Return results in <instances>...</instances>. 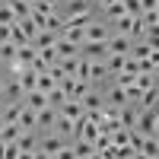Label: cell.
<instances>
[{
	"instance_id": "cell-36",
	"label": "cell",
	"mask_w": 159,
	"mask_h": 159,
	"mask_svg": "<svg viewBox=\"0 0 159 159\" xmlns=\"http://www.w3.org/2000/svg\"><path fill=\"white\" fill-rule=\"evenodd\" d=\"M3 105H7V102H3V99H0V111H3Z\"/></svg>"
},
{
	"instance_id": "cell-31",
	"label": "cell",
	"mask_w": 159,
	"mask_h": 159,
	"mask_svg": "<svg viewBox=\"0 0 159 159\" xmlns=\"http://www.w3.org/2000/svg\"><path fill=\"white\" fill-rule=\"evenodd\" d=\"M140 10H143V13H153V10H159V0H140Z\"/></svg>"
},
{
	"instance_id": "cell-30",
	"label": "cell",
	"mask_w": 159,
	"mask_h": 159,
	"mask_svg": "<svg viewBox=\"0 0 159 159\" xmlns=\"http://www.w3.org/2000/svg\"><path fill=\"white\" fill-rule=\"evenodd\" d=\"M0 159H19V147H16V143H3V153H0Z\"/></svg>"
},
{
	"instance_id": "cell-12",
	"label": "cell",
	"mask_w": 159,
	"mask_h": 159,
	"mask_svg": "<svg viewBox=\"0 0 159 159\" xmlns=\"http://www.w3.org/2000/svg\"><path fill=\"white\" fill-rule=\"evenodd\" d=\"M102 99H105V105H115V108H121V105H127L124 102V89L121 86H108V92H102Z\"/></svg>"
},
{
	"instance_id": "cell-21",
	"label": "cell",
	"mask_w": 159,
	"mask_h": 159,
	"mask_svg": "<svg viewBox=\"0 0 159 159\" xmlns=\"http://www.w3.org/2000/svg\"><path fill=\"white\" fill-rule=\"evenodd\" d=\"M102 13H105V16H108V22H115L118 16H124V3H121V0H111V3L105 7Z\"/></svg>"
},
{
	"instance_id": "cell-18",
	"label": "cell",
	"mask_w": 159,
	"mask_h": 159,
	"mask_svg": "<svg viewBox=\"0 0 159 159\" xmlns=\"http://www.w3.org/2000/svg\"><path fill=\"white\" fill-rule=\"evenodd\" d=\"M140 153L147 156V159L159 156V137H143V147H140Z\"/></svg>"
},
{
	"instance_id": "cell-35",
	"label": "cell",
	"mask_w": 159,
	"mask_h": 159,
	"mask_svg": "<svg viewBox=\"0 0 159 159\" xmlns=\"http://www.w3.org/2000/svg\"><path fill=\"white\" fill-rule=\"evenodd\" d=\"M0 92H3V76H0ZM0 99H3V96H0Z\"/></svg>"
},
{
	"instance_id": "cell-26",
	"label": "cell",
	"mask_w": 159,
	"mask_h": 159,
	"mask_svg": "<svg viewBox=\"0 0 159 159\" xmlns=\"http://www.w3.org/2000/svg\"><path fill=\"white\" fill-rule=\"evenodd\" d=\"M156 99H159L156 86H153V89H143V99H140V105H143V108H156Z\"/></svg>"
},
{
	"instance_id": "cell-3",
	"label": "cell",
	"mask_w": 159,
	"mask_h": 159,
	"mask_svg": "<svg viewBox=\"0 0 159 159\" xmlns=\"http://www.w3.org/2000/svg\"><path fill=\"white\" fill-rule=\"evenodd\" d=\"M54 121H57V108H51V105H45V108L35 111V127H38V134H48V130L54 127Z\"/></svg>"
},
{
	"instance_id": "cell-16",
	"label": "cell",
	"mask_w": 159,
	"mask_h": 159,
	"mask_svg": "<svg viewBox=\"0 0 159 159\" xmlns=\"http://www.w3.org/2000/svg\"><path fill=\"white\" fill-rule=\"evenodd\" d=\"M124 57H127V54H108V57H105V67H108L111 76H118V73L124 70Z\"/></svg>"
},
{
	"instance_id": "cell-14",
	"label": "cell",
	"mask_w": 159,
	"mask_h": 159,
	"mask_svg": "<svg viewBox=\"0 0 159 159\" xmlns=\"http://www.w3.org/2000/svg\"><path fill=\"white\" fill-rule=\"evenodd\" d=\"M3 3H10V10H13V16H16V19L32 16V3H29V0H3Z\"/></svg>"
},
{
	"instance_id": "cell-37",
	"label": "cell",
	"mask_w": 159,
	"mask_h": 159,
	"mask_svg": "<svg viewBox=\"0 0 159 159\" xmlns=\"http://www.w3.org/2000/svg\"><path fill=\"white\" fill-rule=\"evenodd\" d=\"M61 3H64V0H61Z\"/></svg>"
},
{
	"instance_id": "cell-9",
	"label": "cell",
	"mask_w": 159,
	"mask_h": 159,
	"mask_svg": "<svg viewBox=\"0 0 159 159\" xmlns=\"http://www.w3.org/2000/svg\"><path fill=\"white\" fill-rule=\"evenodd\" d=\"M80 105H83V111L89 115V111H99L102 105H105V99H102V92H99V89H89L86 96L80 99Z\"/></svg>"
},
{
	"instance_id": "cell-33",
	"label": "cell",
	"mask_w": 159,
	"mask_h": 159,
	"mask_svg": "<svg viewBox=\"0 0 159 159\" xmlns=\"http://www.w3.org/2000/svg\"><path fill=\"white\" fill-rule=\"evenodd\" d=\"M89 159H105V156H102V153H92V156H89Z\"/></svg>"
},
{
	"instance_id": "cell-11",
	"label": "cell",
	"mask_w": 159,
	"mask_h": 159,
	"mask_svg": "<svg viewBox=\"0 0 159 159\" xmlns=\"http://www.w3.org/2000/svg\"><path fill=\"white\" fill-rule=\"evenodd\" d=\"M54 42H57V32L38 29V35L32 38V48H35V51H42V48H54Z\"/></svg>"
},
{
	"instance_id": "cell-22",
	"label": "cell",
	"mask_w": 159,
	"mask_h": 159,
	"mask_svg": "<svg viewBox=\"0 0 159 159\" xmlns=\"http://www.w3.org/2000/svg\"><path fill=\"white\" fill-rule=\"evenodd\" d=\"M19 124H3V127H0V140H3V143H13V140H16L19 137Z\"/></svg>"
},
{
	"instance_id": "cell-8",
	"label": "cell",
	"mask_w": 159,
	"mask_h": 159,
	"mask_svg": "<svg viewBox=\"0 0 159 159\" xmlns=\"http://www.w3.org/2000/svg\"><path fill=\"white\" fill-rule=\"evenodd\" d=\"M0 96H3V102H22V86H19V80H3V92H0Z\"/></svg>"
},
{
	"instance_id": "cell-4",
	"label": "cell",
	"mask_w": 159,
	"mask_h": 159,
	"mask_svg": "<svg viewBox=\"0 0 159 159\" xmlns=\"http://www.w3.org/2000/svg\"><path fill=\"white\" fill-rule=\"evenodd\" d=\"M80 54L89 57V61H105L108 57V45L105 42H83L80 45Z\"/></svg>"
},
{
	"instance_id": "cell-25",
	"label": "cell",
	"mask_w": 159,
	"mask_h": 159,
	"mask_svg": "<svg viewBox=\"0 0 159 159\" xmlns=\"http://www.w3.org/2000/svg\"><path fill=\"white\" fill-rule=\"evenodd\" d=\"M76 57H80V54H76ZM76 57H61V61H57V67L64 70V76H73V73H76Z\"/></svg>"
},
{
	"instance_id": "cell-28",
	"label": "cell",
	"mask_w": 159,
	"mask_h": 159,
	"mask_svg": "<svg viewBox=\"0 0 159 159\" xmlns=\"http://www.w3.org/2000/svg\"><path fill=\"white\" fill-rule=\"evenodd\" d=\"M13 22H16V16H13L10 3H3V0H0V25H13Z\"/></svg>"
},
{
	"instance_id": "cell-1",
	"label": "cell",
	"mask_w": 159,
	"mask_h": 159,
	"mask_svg": "<svg viewBox=\"0 0 159 159\" xmlns=\"http://www.w3.org/2000/svg\"><path fill=\"white\" fill-rule=\"evenodd\" d=\"M130 130H137V134H143V137H159V115H156V108H143V105H140L137 124Z\"/></svg>"
},
{
	"instance_id": "cell-5",
	"label": "cell",
	"mask_w": 159,
	"mask_h": 159,
	"mask_svg": "<svg viewBox=\"0 0 159 159\" xmlns=\"http://www.w3.org/2000/svg\"><path fill=\"white\" fill-rule=\"evenodd\" d=\"M105 45H108V54H127V51H130V45H134V38H127V35H118V32H111Z\"/></svg>"
},
{
	"instance_id": "cell-20",
	"label": "cell",
	"mask_w": 159,
	"mask_h": 159,
	"mask_svg": "<svg viewBox=\"0 0 159 159\" xmlns=\"http://www.w3.org/2000/svg\"><path fill=\"white\" fill-rule=\"evenodd\" d=\"M54 10H57V7L48 3V0H35V3H32V16H51Z\"/></svg>"
},
{
	"instance_id": "cell-10",
	"label": "cell",
	"mask_w": 159,
	"mask_h": 159,
	"mask_svg": "<svg viewBox=\"0 0 159 159\" xmlns=\"http://www.w3.org/2000/svg\"><path fill=\"white\" fill-rule=\"evenodd\" d=\"M54 54H57V61H61V57H76V54H80V45H73V42H67L64 35H57V42H54Z\"/></svg>"
},
{
	"instance_id": "cell-7",
	"label": "cell",
	"mask_w": 159,
	"mask_h": 159,
	"mask_svg": "<svg viewBox=\"0 0 159 159\" xmlns=\"http://www.w3.org/2000/svg\"><path fill=\"white\" fill-rule=\"evenodd\" d=\"M57 115H64V118H70V121H80L86 111H83V105H80L76 99H67V102H61L57 105Z\"/></svg>"
},
{
	"instance_id": "cell-2",
	"label": "cell",
	"mask_w": 159,
	"mask_h": 159,
	"mask_svg": "<svg viewBox=\"0 0 159 159\" xmlns=\"http://www.w3.org/2000/svg\"><path fill=\"white\" fill-rule=\"evenodd\" d=\"M83 35H86V42H108V35H111V22H99V19H92L86 29H83Z\"/></svg>"
},
{
	"instance_id": "cell-34",
	"label": "cell",
	"mask_w": 159,
	"mask_h": 159,
	"mask_svg": "<svg viewBox=\"0 0 159 159\" xmlns=\"http://www.w3.org/2000/svg\"><path fill=\"white\" fill-rule=\"evenodd\" d=\"M19 159H32V153H19Z\"/></svg>"
},
{
	"instance_id": "cell-27",
	"label": "cell",
	"mask_w": 159,
	"mask_h": 159,
	"mask_svg": "<svg viewBox=\"0 0 159 159\" xmlns=\"http://www.w3.org/2000/svg\"><path fill=\"white\" fill-rule=\"evenodd\" d=\"M13 57H16V45H13V42H0V61H13Z\"/></svg>"
},
{
	"instance_id": "cell-24",
	"label": "cell",
	"mask_w": 159,
	"mask_h": 159,
	"mask_svg": "<svg viewBox=\"0 0 159 159\" xmlns=\"http://www.w3.org/2000/svg\"><path fill=\"white\" fill-rule=\"evenodd\" d=\"M156 76H159V73H137L134 86H140V89H153V86H156Z\"/></svg>"
},
{
	"instance_id": "cell-6",
	"label": "cell",
	"mask_w": 159,
	"mask_h": 159,
	"mask_svg": "<svg viewBox=\"0 0 159 159\" xmlns=\"http://www.w3.org/2000/svg\"><path fill=\"white\" fill-rule=\"evenodd\" d=\"M19 147V153H35V147H38V130H19V137L13 140Z\"/></svg>"
},
{
	"instance_id": "cell-32",
	"label": "cell",
	"mask_w": 159,
	"mask_h": 159,
	"mask_svg": "<svg viewBox=\"0 0 159 159\" xmlns=\"http://www.w3.org/2000/svg\"><path fill=\"white\" fill-rule=\"evenodd\" d=\"M0 42H10V25H0Z\"/></svg>"
},
{
	"instance_id": "cell-29",
	"label": "cell",
	"mask_w": 159,
	"mask_h": 159,
	"mask_svg": "<svg viewBox=\"0 0 159 159\" xmlns=\"http://www.w3.org/2000/svg\"><path fill=\"white\" fill-rule=\"evenodd\" d=\"M121 3H124V13H127V16H140V0H121Z\"/></svg>"
},
{
	"instance_id": "cell-23",
	"label": "cell",
	"mask_w": 159,
	"mask_h": 159,
	"mask_svg": "<svg viewBox=\"0 0 159 159\" xmlns=\"http://www.w3.org/2000/svg\"><path fill=\"white\" fill-rule=\"evenodd\" d=\"M57 86V80L51 76V73H38V83H35V89H42V92H51Z\"/></svg>"
},
{
	"instance_id": "cell-15",
	"label": "cell",
	"mask_w": 159,
	"mask_h": 159,
	"mask_svg": "<svg viewBox=\"0 0 159 159\" xmlns=\"http://www.w3.org/2000/svg\"><path fill=\"white\" fill-rule=\"evenodd\" d=\"M64 3H67V16H73V13H96L92 0H64Z\"/></svg>"
},
{
	"instance_id": "cell-19",
	"label": "cell",
	"mask_w": 159,
	"mask_h": 159,
	"mask_svg": "<svg viewBox=\"0 0 159 159\" xmlns=\"http://www.w3.org/2000/svg\"><path fill=\"white\" fill-rule=\"evenodd\" d=\"M45 99H48V105H51V108H57V105H61V102H67L70 96H67V92H64L61 86H54L51 92H45Z\"/></svg>"
},
{
	"instance_id": "cell-17",
	"label": "cell",
	"mask_w": 159,
	"mask_h": 159,
	"mask_svg": "<svg viewBox=\"0 0 159 159\" xmlns=\"http://www.w3.org/2000/svg\"><path fill=\"white\" fill-rule=\"evenodd\" d=\"M19 127H22V130H38V127H35V111L25 108V105L19 108Z\"/></svg>"
},
{
	"instance_id": "cell-13",
	"label": "cell",
	"mask_w": 159,
	"mask_h": 159,
	"mask_svg": "<svg viewBox=\"0 0 159 159\" xmlns=\"http://www.w3.org/2000/svg\"><path fill=\"white\" fill-rule=\"evenodd\" d=\"M16 29H19V32L25 35V42L32 45V38L38 35V22H35L32 16H25V19H16Z\"/></svg>"
}]
</instances>
